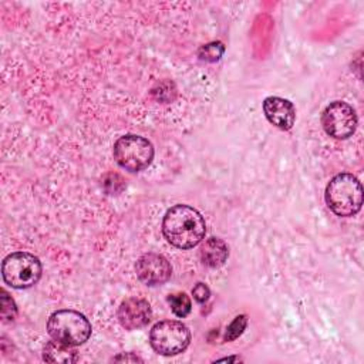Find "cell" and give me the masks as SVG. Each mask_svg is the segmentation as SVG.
Instances as JSON below:
<instances>
[{
  "mask_svg": "<svg viewBox=\"0 0 364 364\" xmlns=\"http://www.w3.org/2000/svg\"><path fill=\"white\" fill-rule=\"evenodd\" d=\"M162 233L172 246L192 249L203 240L206 223L199 210L178 203L166 210L162 219Z\"/></svg>",
  "mask_w": 364,
  "mask_h": 364,
  "instance_id": "1",
  "label": "cell"
},
{
  "mask_svg": "<svg viewBox=\"0 0 364 364\" xmlns=\"http://www.w3.org/2000/svg\"><path fill=\"white\" fill-rule=\"evenodd\" d=\"M91 330L88 318L71 309L57 310L47 320V333L51 340L71 347L84 344L90 338Z\"/></svg>",
  "mask_w": 364,
  "mask_h": 364,
  "instance_id": "3",
  "label": "cell"
},
{
  "mask_svg": "<svg viewBox=\"0 0 364 364\" xmlns=\"http://www.w3.org/2000/svg\"><path fill=\"white\" fill-rule=\"evenodd\" d=\"M247 326V316L246 314H240L236 316L233 318V321L228 326L226 333H225V341H233L236 340L239 336H242V333L245 331Z\"/></svg>",
  "mask_w": 364,
  "mask_h": 364,
  "instance_id": "16",
  "label": "cell"
},
{
  "mask_svg": "<svg viewBox=\"0 0 364 364\" xmlns=\"http://www.w3.org/2000/svg\"><path fill=\"white\" fill-rule=\"evenodd\" d=\"M200 260L208 267H220L229 256L228 245L219 237H209L200 246Z\"/></svg>",
  "mask_w": 364,
  "mask_h": 364,
  "instance_id": "11",
  "label": "cell"
},
{
  "mask_svg": "<svg viewBox=\"0 0 364 364\" xmlns=\"http://www.w3.org/2000/svg\"><path fill=\"white\" fill-rule=\"evenodd\" d=\"M43 360L47 363H61V364H70L75 363L78 360L77 351L73 350L71 346L58 343L55 340L46 344L43 350Z\"/></svg>",
  "mask_w": 364,
  "mask_h": 364,
  "instance_id": "12",
  "label": "cell"
},
{
  "mask_svg": "<svg viewBox=\"0 0 364 364\" xmlns=\"http://www.w3.org/2000/svg\"><path fill=\"white\" fill-rule=\"evenodd\" d=\"M225 53V46L222 41H212L208 44H203L199 50H198V57L199 60L205 61V63H216L222 58Z\"/></svg>",
  "mask_w": 364,
  "mask_h": 364,
  "instance_id": "14",
  "label": "cell"
},
{
  "mask_svg": "<svg viewBox=\"0 0 364 364\" xmlns=\"http://www.w3.org/2000/svg\"><path fill=\"white\" fill-rule=\"evenodd\" d=\"M117 317L125 330H138L145 327L152 318L149 303L141 297H128L121 301Z\"/></svg>",
  "mask_w": 364,
  "mask_h": 364,
  "instance_id": "9",
  "label": "cell"
},
{
  "mask_svg": "<svg viewBox=\"0 0 364 364\" xmlns=\"http://www.w3.org/2000/svg\"><path fill=\"white\" fill-rule=\"evenodd\" d=\"M263 112L270 124L287 131L294 125L296 109L293 102L282 97H267L263 101Z\"/></svg>",
  "mask_w": 364,
  "mask_h": 364,
  "instance_id": "10",
  "label": "cell"
},
{
  "mask_svg": "<svg viewBox=\"0 0 364 364\" xmlns=\"http://www.w3.org/2000/svg\"><path fill=\"white\" fill-rule=\"evenodd\" d=\"M324 199L330 210L337 216H354L363 206L361 182L353 173H338L327 183Z\"/></svg>",
  "mask_w": 364,
  "mask_h": 364,
  "instance_id": "2",
  "label": "cell"
},
{
  "mask_svg": "<svg viewBox=\"0 0 364 364\" xmlns=\"http://www.w3.org/2000/svg\"><path fill=\"white\" fill-rule=\"evenodd\" d=\"M192 296H193V299H195L198 303H205V301H208L209 297H210V290H209V287H208L205 283L198 282V283L193 286V289H192Z\"/></svg>",
  "mask_w": 364,
  "mask_h": 364,
  "instance_id": "17",
  "label": "cell"
},
{
  "mask_svg": "<svg viewBox=\"0 0 364 364\" xmlns=\"http://www.w3.org/2000/svg\"><path fill=\"white\" fill-rule=\"evenodd\" d=\"M239 357H228V358H219L218 361H239Z\"/></svg>",
  "mask_w": 364,
  "mask_h": 364,
  "instance_id": "19",
  "label": "cell"
},
{
  "mask_svg": "<svg viewBox=\"0 0 364 364\" xmlns=\"http://www.w3.org/2000/svg\"><path fill=\"white\" fill-rule=\"evenodd\" d=\"M43 273L41 262L28 252H14L4 257L1 276L6 284L13 289H28L34 286Z\"/></svg>",
  "mask_w": 364,
  "mask_h": 364,
  "instance_id": "5",
  "label": "cell"
},
{
  "mask_svg": "<svg viewBox=\"0 0 364 364\" xmlns=\"http://www.w3.org/2000/svg\"><path fill=\"white\" fill-rule=\"evenodd\" d=\"M154 154L152 142L135 134L119 136L112 148L115 162L131 172H139L148 168L154 159Z\"/></svg>",
  "mask_w": 364,
  "mask_h": 364,
  "instance_id": "4",
  "label": "cell"
},
{
  "mask_svg": "<svg viewBox=\"0 0 364 364\" xmlns=\"http://www.w3.org/2000/svg\"><path fill=\"white\" fill-rule=\"evenodd\" d=\"M321 125L327 135L336 139H347L357 128V114L350 104L333 101L321 114Z\"/></svg>",
  "mask_w": 364,
  "mask_h": 364,
  "instance_id": "7",
  "label": "cell"
},
{
  "mask_svg": "<svg viewBox=\"0 0 364 364\" xmlns=\"http://www.w3.org/2000/svg\"><path fill=\"white\" fill-rule=\"evenodd\" d=\"M138 279L146 286H161L172 276V266L168 259L159 253H144L135 263Z\"/></svg>",
  "mask_w": 364,
  "mask_h": 364,
  "instance_id": "8",
  "label": "cell"
},
{
  "mask_svg": "<svg viewBox=\"0 0 364 364\" xmlns=\"http://www.w3.org/2000/svg\"><path fill=\"white\" fill-rule=\"evenodd\" d=\"M112 360H114V361H125V363H128V361H131V363L142 361V358H141V357H138V355H134L132 353H122V354H119V355L114 357Z\"/></svg>",
  "mask_w": 364,
  "mask_h": 364,
  "instance_id": "18",
  "label": "cell"
},
{
  "mask_svg": "<svg viewBox=\"0 0 364 364\" xmlns=\"http://www.w3.org/2000/svg\"><path fill=\"white\" fill-rule=\"evenodd\" d=\"M151 347L161 355H176L191 343V330L179 320H162L149 331Z\"/></svg>",
  "mask_w": 364,
  "mask_h": 364,
  "instance_id": "6",
  "label": "cell"
},
{
  "mask_svg": "<svg viewBox=\"0 0 364 364\" xmlns=\"http://www.w3.org/2000/svg\"><path fill=\"white\" fill-rule=\"evenodd\" d=\"M168 301H169L171 310L178 317H186L191 313V310H192V301H191L189 296L186 293H183V291L169 294Z\"/></svg>",
  "mask_w": 364,
  "mask_h": 364,
  "instance_id": "13",
  "label": "cell"
},
{
  "mask_svg": "<svg viewBox=\"0 0 364 364\" xmlns=\"http://www.w3.org/2000/svg\"><path fill=\"white\" fill-rule=\"evenodd\" d=\"M0 304H1V320L4 323H10L14 321V318L17 317V306L14 303V300L9 296V293L6 290H1V296H0Z\"/></svg>",
  "mask_w": 364,
  "mask_h": 364,
  "instance_id": "15",
  "label": "cell"
}]
</instances>
